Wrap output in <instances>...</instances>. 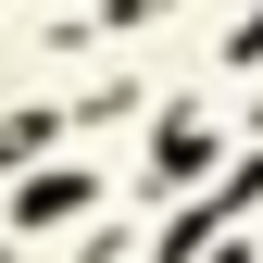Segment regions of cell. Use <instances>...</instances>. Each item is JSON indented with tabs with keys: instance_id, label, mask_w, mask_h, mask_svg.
Returning a JSON list of instances; mask_svg holds the SVG:
<instances>
[{
	"instance_id": "cell-1",
	"label": "cell",
	"mask_w": 263,
	"mask_h": 263,
	"mask_svg": "<svg viewBox=\"0 0 263 263\" xmlns=\"http://www.w3.org/2000/svg\"><path fill=\"white\" fill-rule=\"evenodd\" d=\"M76 201H88V176H38V188L13 201V226H50V213H76Z\"/></svg>"
}]
</instances>
